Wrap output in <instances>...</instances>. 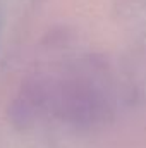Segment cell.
I'll return each instance as SVG.
<instances>
[{"label":"cell","mask_w":146,"mask_h":148,"mask_svg":"<svg viewBox=\"0 0 146 148\" xmlns=\"http://www.w3.org/2000/svg\"><path fill=\"white\" fill-rule=\"evenodd\" d=\"M131 97L129 79L96 57H83L28 74L9 102L7 117L17 131L60 124L76 133H93L110 124Z\"/></svg>","instance_id":"cell-1"}]
</instances>
